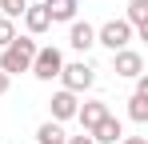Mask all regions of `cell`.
<instances>
[{"label":"cell","instance_id":"8fae6325","mask_svg":"<svg viewBox=\"0 0 148 144\" xmlns=\"http://www.w3.org/2000/svg\"><path fill=\"white\" fill-rule=\"evenodd\" d=\"M124 20L132 24V32H140L148 40V0H128V16Z\"/></svg>","mask_w":148,"mask_h":144},{"label":"cell","instance_id":"3957f363","mask_svg":"<svg viewBox=\"0 0 148 144\" xmlns=\"http://www.w3.org/2000/svg\"><path fill=\"white\" fill-rule=\"evenodd\" d=\"M128 40H132V24H128V20H104L96 28V44H104L108 52L128 48Z\"/></svg>","mask_w":148,"mask_h":144},{"label":"cell","instance_id":"52a82bcc","mask_svg":"<svg viewBox=\"0 0 148 144\" xmlns=\"http://www.w3.org/2000/svg\"><path fill=\"white\" fill-rule=\"evenodd\" d=\"M68 44L76 48V52H88V48L96 44V28L88 20H72V28H68Z\"/></svg>","mask_w":148,"mask_h":144},{"label":"cell","instance_id":"ac0fdd59","mask_svg":"<svg viewBox=\"0 0 148 144\" xmlns=\"http://www.w3.org/2000/svg\"><path fill=\"white\" fill-rule=\"evenodd\" d=\"M8 84H12V76H8V72H0V96L8 92Z\"/></svg>","mask_w":148,"mask_h":144},{"label":"cell","instance_id":"ba28073f","mask_svg":"<svg viewBox=\"0 0 148 144\" xmlns=\"http://www.w3.org/2000/svg\"><path fill=\"white\" fill-rule=\"evenodd\" d=\"M88 136H92V144H116V140L124 136V128H120V120L108 112V116L100 120V124L92 128V132H88Z\"/></svg>","mask_w":148,"mask_h":144},{"label":"cell","instance_id":"5b68a950","mask_svg":"<svg viewBox=\"0 0 148 144\" xmlns=\"http://www.w3.org/2000/svg\"><path fill=\"white\" fill-rule=\"evenodd\" d=\"M48 108H52V120H56V124H64V120H72V116H76L80 100H76V92H68V88H60V92H52Z\"/></svg>","mask_w":148,"mask_h":144},{"label":"cell","instance_id":"7c38bea8","mask_svg":"<svg viewBox=\"0 0 148 144\" xmlns=\"http://www.w3.org/2000/svg\"><path fill=\"white\" fill-rule=\"evenodd\" d=\"M44 12H48V20L72 24L76 20V0H44Z\"/></svg>","mask_w":148,"mask_h":144},{"label":"cell","instance_id":"2e32d148","mask_svg":"<svg viewBox=\"0 0 148 144\" xmlns=\"http://www.w3.org/2000/svg\"><path fill=\"white\" fill-rule=\"evenodd\" d=\"M12 36H16V20H8V16H0V48L8 44Z\"/></svg>","mask_w":148,"mask_h":144},{"label":"cell","instance_id":"30bf717a","mask_svg":"<svg viewBox=\"0 0 148 144\" xmlns=\"http://www.w3.org/2000/svg\"><path fill=\"white\" fill-rule=\"evenodd\" d=\"M112 56H116V76H140V72H144V56L132 52V48H120V52H112Z\"/></svg>","mask_w":148,"mask_h":144},{"label":"cell","instance_id":"9a60e30c","mask_svg":"<svg viewBox=\"0 0 148 144\" xmlns=\"http://www.w3.org/2000/svg\"><path fill=\"white\" fill-rule=\"evenodd\" d=\"M28 8V0H0V16H8V20H20Z\"/></svg>","mask_w":148,"mask_h":144},{"label":"cell","instance_id":"4fadbf2b","mask_svg":"<svg viewBox=\"0 0 148 144\" xmlns=\"http://www.w3.org/2000/svg\"><path fill=\"white\" fill-rule=\"evenodd\" d=\"M36 140H40V144H64L68 136H64V128H60L56 120H44V124L36 128Z\"/></svg>","mask_w":148,"mask_h":144},{"label":"cell","instance_id":"6da1fadb","mask_svg":"<svg viewBox=\"0 0 148 144\" xmlns=\"http://www.w3.org/2000/svg\"><path fill=\"white\" fill-rule=\"evenodd\" d=\"M32 56H36V40L32 36H12L8 44L0 48V72H8V76L28 72L32 68Z\"/></svg>","mask_w":148,"mask_h":144},{"label":"cell","instance_id":"5bb4252c","mask_svg":"<svg viewBox=\"0 0 148 144\" xmlns=\"http://www.w3.org/2000/svg\"><path fill=\"white\" fill-rule=\"evenodd\" d=\"M128 116L136 120V124H148V92H132V100H128Z\"/></svg>","mask_w":148,"mask_h":144},{"label":"cell","instance_id":"9c48e42d","mask_svg":"<svg viewBox=\"0 0 148 144\" xmlns=\"http://www.w3.org/2000/svg\"><path fill=\"white\" fill-rule=\"evenodd\" d=\"M24 28H28V36H40V32H48L52 28V20H48V12H44V4H28L24 8Z\"/></svg>","mask_w":148,"mask_h":144},{"label":"cell","instance_id":"d6986e66","mask_svg":"<svg viewBox=\"0 0 148 144\" xmlns=\"http://www.w3.org/2000/svg\"><path fill=\"white\" fill-rule=\"evenodd\" d=\"M120 144H148L144 136H128V140H120Z\"/></svg>","mask_w":148,"mask_h":144},{"label":"cell","instance_id":"7a4b0ae2","mask_svg":"<svg viewBox=\"0 0 148 144\" xmlns=\"http://www.w3.org/2000/svg\"><path fill=\"white\" fill-rule=\"evenodd\" d=\"M60 68H64V52H60V48H36V56H32V76H36V80H56V76H60Z\"/></svg>","mask_w":148,"mask_h":144},{"label":"cell","instance_id":"8992f818","mask_svg":"<svg viewBox=\"0 0 148 144\" xmlns=\"http://www.w3.org/2000/svg\"><path fill=\"white\" fill-rule=\"evenodd\" d=\"M104 116H108V104H104V100H88V104H80V108H76V120H80V128H84V132H92Z\"/></svg>","mask_w":148,"mask_h":144},{"label":"cell","instance_id":"277c9868","mask_svg":"<svg viewBox=\"0 0 148 144\" xmlns=\"http://www.w3.org/2000/svg\"><path fill=\"white\" fill-rule=\"evenodd\" d=\"M60 80H64L68 92H84V88L96 84V68L84 64V60H76V64H64V68H60Z\"/></svg>","mask_w":148,"mask_h":144},{"label":"cell","instance_id":"e0dca14e","mask_svg":"<svg viewBox=\"0 0 148 144\" xmlns=\"http://www.w3.org/2000/svg\"><path fill=\"white\" fill-rule=\"evenodd\" d=\"M64 144H92V136H88V132H80V136H68Z\"/></svg>","mask_w":148,"mask_h":144}]
</instances>
